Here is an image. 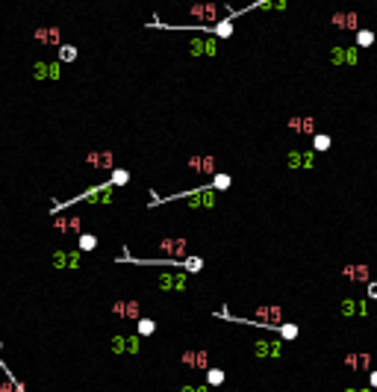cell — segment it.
<instances>
[{"label": "cell", "mask_w": 377, "mask_h": 392, "mask_svg": "<svg viewBox=\"0 0 377 392\" xmlns=\"http://www.w3.org/2000/svg\"><path fill=\"white\" fill-rule=\"evenodd\" d=\"M342 280H345V283H353V286H365L371 280L368 262H348V265H342Z\"/></svg>", "instance_id": "1"}, {"label": "cell", "mask_w": 377, "mask_h": 392, "mask_svg": "<svg viewBox=\"0 0 377 392\" xmlns=\"http://www.w3.org/2000/svg\"><path fill=\"white\" fill-rule=\"evenodd\" d=\"M330 27H336L342 33H357L360 30V12L357 9H339L330 15Z\"/></svg>", "instance_id": "2"}, {"label": "cell", "mask_w": 377, "mask_h": 392, "mask_svg": "<svg viewBox=\"0 0 377 392\" xmlns=\"http://www.w3.org/2000/svg\"><path fill=\"white\" fill-rule=\"evenodd\" d=\"M342 366L348 368V372H357V375H368L374 368V363H371L368 351H351V354L342 357Z\"/></svg>", "instance_id": "3"}, {"label": "cell", "mask_w": 377, "mask_h": 392, "mask_svg": "<svg viewBox=\"0 0 377 392\" xmlns=\"http://www.w3.org/2000/svg\"><path fill=\"white\" fill-rule=\"evenodd\" d=\"M218 12H221L218 3H195V6H188V15H192L195 21H200V27L215 24V21H218Z\"/></svg>", "instance_id": "4"}, {"label": "cell", "mask_w": 377, "mask_h": 392, "mask_svg": "<svg viewBox=\"0 0 377 392\" xmlns=\"http://www.w3.org/2000/svg\"><path fill=\"white\" fill-rule=\"evenodd\" d=\"M360 62V48L351 45V48H330V65H345V68H353Z\"/></svg>", "instance_id": "5"}, {"label": "cell", "mask_w": 377, "mask_h": 392, "mask_svg": "<svg viewBox=\"0 0 377 392\" xmlns=\"http://www.w3.org/2000/svg\"><path fill=\"white\" fill-rule=\"evenodd\" d=\"M342 316H345V319H365V316H368L365 298H357V295L342 298Z\"/></svg>", "instance_id": "6"}, {"label": "cell", "mask_w": 377, "mask_h": 392, "mask_svg": "<svg viewBox=\"0 0 377 392\" xmlns=\"http://www.w3.org/2000/svg\"><path fill=\"white\" fill-rule=\"evenodd\" d=\"M254 354H257L259 360H277V357L283 354V339H257Z\"/></svg>", "instance_id": "7"}, {"label": "cell", "mask_w": 377, "mask_h": 392, "mask_svg": "<svg viewBox=\"0 0 377 392\" xmlns=\"http://www.w3.org/2000/svg\"><path fill=\"white\" fill-rule=\"evenodd\" d=\"M289 130L298 133V136H316L318 127H316V118H309V115H292L289 118Z\"/></svg>", "instance_id": "8"}, {"label": "cell", "mask_w": 377, "mask_h": 392, "mask_svg": "<svg viewBox=\"0 0 377 392\" xmlns=\"http://www.w3.org/2000/svg\"><path fill=\"white\" fill-rule=\"evenodd\" d=\"M286 166L289 168H312L316 166V151H289V156H286Z\"/></svg>", "instance_id": "9"}, {"label": "cell", "mask_w": 377, "mask_h": 392, "mask_svg": "<svg viewBox=\"0 0 377 392\" xmlns=\"http://www.w3.org/2000/svg\"><path fill=\"white\" fill-rule=\"evenodd\" d=\"M159 248L168 251V260H183L188 242H186V239H162V242H159Z\"/></svg>", "instance_id": "10"}, {"label": "cell", "mask_w": 377, "mask_h": 392, "mask_svg": "<svg viewBox=\"0 0 377 392\" xmlns=\"http://www.w3.org/2000/svg\"><path fill=\"white\" fill-rule=\"evenodd\" d=\"M112 313H118L121 319H141L139 301H118V304H112Z\"/></svg>", "instance_id": "11"}, {"label": "cell", "mask_w": 377, "mask_h": 392, "mask_svg": "<svg viewBox=\"0 0 377 392\" xmlns=\"http://www.w3.org/2000/svg\"><path fill=\"white\" fill-rule=\"evenodd\" d=\"M183 363H186L188 368L206 372V368H210V354H206V351H186V354H183Z\"/></svg>", "instance_id": "12"}, {"label": "cell", "mask_w": 377, "mask_h": 392, "mask_svg": "<svg viewBox=\"0 0 377 392\" xmlns=\"http://www.w3.org/2000/svg\"><path fill=\"white\" fill-rule=\"evenodd\" d=\"M139 339L141 336H115V342H112V351H118V354H136L139 351Z\"/></svg>", "instance_id": "13"}, {"label": "cell", "mask_w": 377, "mask_h": 392, "mask_svg": "<svg viewBox=\"0 0 377 392\" xmlns=\"http://www.w3.org/2000/svg\"><path fill=\"white\" fill-rule=\"evenodd\" d=\"M53 227H56L59 233H80L82 218H77V215H71V218H53Z\"/></svg>", "instance_id": "14"}, {"label": "cell", "mask_w": 377, "mask_h": 392, "mask_svg": "<svg viewBox=\"0 0 377 392\" xmlns=\"http://www.w3.org/2000/svg\"><path fill=\"white\" fill-rule=\"evenodd\" d=\"M188 166L195 168V171H200V174H215V159H212V156H192V159H188Z\"/></svg>", "instance_id": "15"}, {"label": "cell", "mask_w": 377, "mask_h": 392, "mask_svg": "<svg viewBox=\"0 0 377 392\" xmlns=\"http://www.w3.org/2000/svg\"><path fill=\"white\" fill-rule=\"evenodd\" d=\"M136 333H139L141 339H148V336H153L156 333V321L148 319V316H141L139 321H136Z\"/></svg>", "instance_id": "16"}, {"label": "cell", "mask_w": 377, "mask_h": 392, "mask_svg": "<svg viewBox=\"0 0 377 392\" xmlns=\"http://www.w3.org/2000/svg\"><path fill=\"white\" fill-rule=\"evenodd\" d=\"M35 38L45 42V45H59V30L56 27H41V30H35Z\"/></svg>", "instance_id": "17"}, {"label": "cell", "mask_w": 377, "mask_h": 392, "mask_svg": "<svg viewBox=\"0 0 377 392\" xmlns=\"http://www.w3.org/2000/svg\"><path fill=\"white\" fill-rule=\"evenodd\" d=\"M330 148H333V139H330L327 133H316L312 136V151L316 154H327Z\"/></svg>", "instance_id": "18"}, {"label": "cell", "mask_w": 377, "mask_h": 392, "mask_svg": "<svg viewBox=\"0 0 377 392\" xmlns=\"http://www.w3.org/2000/svg\"><path fill=\"white\" fill-rule=\"evenodd\" d=\"M277 336H280L283 342H295V339L301 336V327H298V324H286V321H283L280 327H277Z\"/></svg>", "instance_id": "19"}, {"label": "cell", "mask_w": 377, "mask_h": 392, "mask_svg": "<svg viewBox=\"0 0 377 392\" xmlns=\"http://www.w3.org/2000/svg\"><path fill=\"white\" fill-rule=\"evenodd\" d=\"M86 162H92V166H97V168H106V166H112V151H100V154H89V156H86Z\"/></svg>", "instance_id": "20"}, {"label": "cell", "mask_w": 377, "mask_h": 392, "mask_svg": "<svg viewBox=\"0 0 377 392\" xmlns=\"http://www.w3.org/2000/svg\"><path fill=\"white\" fill-rule=\"evenodd\" d=\"M224 380H227L224 368H218V366H210V368H206V383H210V386H221Z\"/></svg>", "instance_id": "21"}, {"label": "cell", "mask_w": 377, "mask_h": 392, "mask_svg": "<svg viewBox=\"0 0 377 392\" xmlns=\"http://www.w3.org/2000/svg\"><path fill=\"white\" fill-rule=\"evenodd\" d=\"M53 265H59V269L71 265L74 269V265H80V254H53Z\"/></svg>", "instance_id": "22"}, {"label": "cell", "mask_w": 377, "mask_h": 392, "mask_svg": "<svg viewBox=\"0 0 377 392\" xmlns=\"http://www.w3.org/2000/svg\"><path fill=\"white\" fill-rule=\"evenodd\" d=\"M230 183H233L230 174H212V180H210V186L215 192H227V189H230Z\"/></svg>", "instance_id": "23"}, {"label": "cell", "mask_w": 377, "mask_h": 392, "mask_svg": "<svg viewBox=\"0 0 377 392\" xmlns=\"http://www.w3.org/2000/svg\"><path fill=\"white\" fill-rule=\"evenodd\" d=\"M109 183H112V186H127V183H130V171H127V168H112Z\"/></svg>", "instance_id": "24"}, {"label": "cell", "mask_w": 377, "mask_h": 392, "mask_svg": "<svg viewBox=\"0 0 377 392\" xmlns=\"http://www.w3.org/2000/svg\"><path fill=\"white\" fill-rule=\"evenodd\" d=\"M371 45H374V33L360 27V30H357V48H371Z\"/></svg>", "instance_id": "25"}, {"label": "cell", "mask_w": 377, "mask_h": 392, "mask_svg": "<svg viewBox=\"0 0 377 392\" xmlns=\"http://www.w3.org/2000/svg\"><path fill=\"white\" fill-rule=\"evenodd\" d=\"M77 248H80V251H94V248H97V236H92V233H80Z\"/></svg>", "instance_id": "26"}, {"label": "cell", "mask_w": 377, "mask_h": 392, "mask_svg": "<svg viewBox=\"0 0 377 392\" xmlns=\"http://www.w3.org/2000/svg\"><path fill=\"white\" fill-rule=\"evenodd\" d=\"M59 59H62V62H74V59H77V48H74V45H59Z\"/></svg>", "instance_id": "27"}, {"label": "cell", "mask_w": 377, "mask_h": 392, "mask_svg": "<svg viewBox=\"0 0 377 392\" xmlns=\"http://www.w3.org/2000/svg\"><path fill=\"white\" fill-rule=\"evenodd\" d=\"M159 286H162V289H183V277H171V274H165V277H159Z\"/></svg>", "instance_id": "28"}, {"label": "cell", "mask_w": 377, "mask_h": 392, "mask_svg": "<svg viewBox=\"0 0 377 392\" xmlns=\"http://www.w3.org/2000/svg\"><path fill=\"white\" fill-rule=\"evenodd\" d=\"M365 298L377 301V280H368V283H365Z\"/></svg>", "instance_id": "29"}, {"label": "cell", "mask_w": 377, "mask_h": 392, "mask_svg": "<svg viewBox=\"0 0 377 392\" xmlns=\"http://www.w3.org/2000/svg\"><path fill=\"white\" fill-rule=\"evenodd\" d=\"M342 392H374V389H371V386L365 383V386H345Z\"/></svg>", "instance_id": "30"}, {"label": "cell", "mask_w": 377, "mask_h": 392, "mask_svg": "<svg viewBox=\"0 0 377 392\" xmlns=\"http://www.w3.org/2000/svg\"><path fill=\"white\" fill-rule=\"evenodd\" d=\"M368 386L377 392V368H371V372H368Z\"/></svg>", "instance_id": "31"}, {"label": "cell", "mask_w": 377, "mask_h": 392, "mask_svg": "<svg viewBox=\"0 0 377 392\" xmlns=\"http://www.w3.org/2000/svg\"><path fill=\"white\" fill-rule=\"evenodd\" d=\"M183 392H206V386H183Z\"/></svg>", "instance_id": "32"}]
</instances>
